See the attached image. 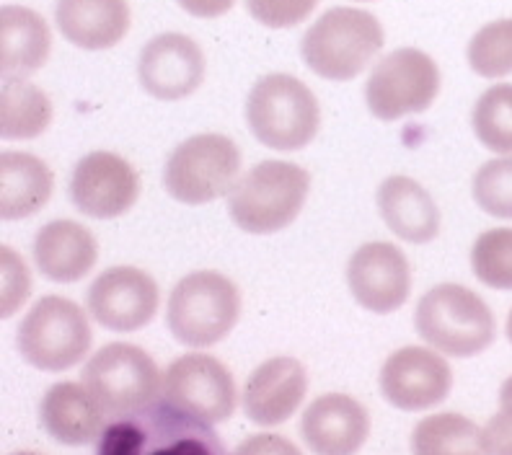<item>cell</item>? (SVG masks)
Here are the masks:
<instances>
[{
  "instance_id": "1",
  "label": "cell",
  "mask_w": 512,
  "mask_h": 455,
  "mask_svg": "<svg viewBox=\"0 0 512 455\" xmlns=\"http://www.w3.org/2000/svg\"><path fill=\"white\" fill-rule=\"evenodd\" d=\"M94 455H231L210 424L171 404H153L107 424Z\"/></svg>"
},
{
  "instance_id": "2",
  "label": "cell",
  "mask_w": 512,
  "mask_h": 455,
  "mask_svg": "<svg viewBox=\"0 0 512 455\" xmlns=\"http://www.w3.org/2000/svg\"><path fill=\"white\" fill-rule=\"evenodd\" d=\"M308 189L311 176L298 163L262 161L236 181L228 194V212L244 233L269 236L295 223Z\"/></svg>"
},
{
  "instance_id": "3",
  "label": "cell",
  "mask_w": 512,
  "mask_h": 455,
  "mask_svg": "<svg viewBox=\"0 0 512 455\" xmlns=\"http://www.w3.org/2000/svg\"><path fill=\"white\" fill-rule=\"evenodd\" d=\"M246 122L264 148L300 150L321 127V106L311 88L295 75L269 73L251 86Z\"/></svg>"
},
{
  "instance_id": "4",
  "label": "cell",
  "mask_w": 512,
  "mask_h": 455,
  "mask_svg": "<svg viewBox=\"0 0 512 455\" xmlns=\"http://www.w3.org/2000/svg\"><path fill=\"white\" fill-rule=\"evenodd\" d=\"M417 334L448 357H476L494 342V313L474 290L443 282L427 290L414 311Z\"/></svg>"
},
{
  "instance_id": "5",
  "label": "cell",
  "mask_w": 512,
  "mask_h": 455,
  "mask_svg": "<svg viewBox=\"0 0 512 455\" xmlns=\"http://www.w3.org/2000/svg\"><path fill=\"white\" fill-rule=\"evenodd\" d=\"M383 47V26L363 8H329L300 42L303 63L326 81H352Z\"/></svg>"
},
{
  "instance_id": "6",
  "label": "cell",
  "mask_w": 512,
  "mask_h": 455,
  "mask_svg": "<svg viewBox=\"0 0 512 455\" xmlns=\"http://www.w3.org/2000/svg\"><path fill=\"white\" fill-rule=\"evenodd\" d=\"M241 316V293L213 269H200L176 282L169 295L166 321L171 337L184 347L205 350L223 342Z\"/></svg>"
},
{
  "instance_id": "7",
  "label": "cell",
  "mask_w": 512,
  "mask_h": 455,
  "mask_svg": "<svg viewBox=\"0 0 512 455\" xmlns=\"http://www.w3.org/2000/svg\"><path fill=\"white\" fill-rule=\"evenodd\" d=\"M81 383L99 401L109 419L143 412L163 391L156 362L135 344L114 342L94 352L81 373Z\"/></svg>"
},
{
  "instance_id": "8",
  "label": "cell",
  "mask_w": 512,
  "mask_h": 455,
  "mask_svg": "<svg viewBox=\"0 0 512 455\" xmlns=\"http://www.w3.org/2000/svg\"><path fill=\"white\" fill-rule=\"evenodd\" d=\"M241 150L231 138L218 132L194 135L171 150L163 187L182 205H207L231 194L241 179Z\"/></svg>"
},
{
  "instance_id": "9",
  "label": "cell",
  "mask_w": 512,
  "mask_h": 455,
  "mask_svg": "<svg viewBox=\"0 0 512 455\" xmlns=\"http://www.w3.org/2000/svg\"><path fill=\"white\" fill-rule=\"evenodd\" d=\"M19 352L32 368L63 373L91 350V326L73 300L47 295L26 313L16 334Z\"/></svg>"
},
{
  "instance_id": "10",
  "label": "cell",
  "mask_w": 512,
  "mask_h": 455,
  "mask_svg": "<svg viewBox=\"0 0 512 455\" xmlns=\"http://www.w3.org/2000/svg\"><path fill=\"white\" fill-rule=\"evenodd\" d=\"M440 91V70L430 55L401 47L375 65L365 86V101L375 119L396 122L406 114L427 112Z\"/></svg>"
},
{
  "instance_id": "11",
  "label": "cell",
  "mask_w": 512,
  "mask_h": 455,
  "mask_svg": "<svg viewBox=\"0 0 512 455\" xmlns=\"http://www.w3.org/2000/svg\"><path fill=\"white\" fill-rule=\"evenodd\" d=\"M163 401L205 424L231 419L238 404L231 370L213 355L189 352L163 373Z\"/></svg>"
},
{
  "instance_id": "12",
  "label": "cell",
  "mask_w": 512,
  "mask_h": 455,
  "mask_svg": "<svg viewBox=\"0 0 512 455\" xmlns=\"http://www.w3.org/2000/svg\"><path fill=\"white\" fill-rule=\"evenodd\" d=\"M140 176L130 161L109 150H94L78 161L70 176V200L75 210L96 220H112L135 207Z\"/></svg>"
},
{
  "instance_id": "13",
  "label": "cell",
  "mask_w": 512,
  "mask_h": 455,
  "mask_svg": "<svg viewBox=\"0 0 512 455\" xmlns=\"http://www.w3.org/2000/svg\"><path fill=\"white\" fill-rule=\"evenodd\" d=\"M86 306L96 324L130 334L148 326L156 316L158 285L138 267L104 269L86 290Z\"/></svg>"
},
{
  "instance_id": "14",
  "label": "cell",
  "mask_w": 512,
  "mask_h": 455,
  "mask_svg": "<svg viewBox=\"0 0 512 455\" xmlns=\"http://www.w3.org/2000/svg\"><path fill=\"white\" fill-rule=\"evenodd\" d=\"M383 399L401 412H425L448 399L453 373L443 355L427 347H404L383 362Z\"/></svg>"
},
{
  "instance_id": "15",
  "label": "cell",
  "mask_w": 512,
  "mask_h": 455,
  "mask_svg": "<svg viewBox=\"0 0 512 455\" xmlns=\"http://www.w3.org/2000/svg\"><path fill=\"white\" fill-rule=\"evenodd\" d=\"M347 285L365 311L378 316L399 311L412 290V272L404 251L388 241L360 246L347 262Z\"/></svg>"
},
{
  "instance_id": "16",
  "label": "cell",
  "mask_w": 512,
  "mask_h": 455,
  "mask_svg": "<svg viewBox=\"0 0 512 455\" xmlns=\"http://www.w3.org/2000/svg\"><path fill=\"white\" fill-rule=\"evenodd\" d=\"M202 78H205V55L200 44L187 34H158L140 52L138 81L153 99H187L200 88Z\"/></svg>"
},
{
  "instance_id": "17",
  "label": "cell",
  "mask_w": 512,
  "mask_h": 455,
  "mask_svg": "<svg viewBox=\"0 0 512 455\" xmlns=\"http://www.w3.org/2000/svg\"><path fill=\"white\" fill-rule=\"evenodd\" d=\"M308 375L295 357H272L262 362L246 378L244 414L259 427H275L288 422L298 412L300 401L306 399Z\"/></svg>"
},
{
  "instance_id": "18",
  "label": "cell",
  "mask_w": 512,
  "mask_h": 455,
  "mask_svg": "<svg viewBox=\"0 0 512 455\" xmlns=\"http://www.w3.org/2000/svg\"><path fill=\"white\" fill-rule=\"evenodd\" d=\"M300 435L316 455H355L370 435V417L347 393H324L300 419Z\"/></svg>"
},
{
  "instance_id": "19",
  "label": "cell",
  "mask_w": 512,
  "mask_h": 455,
  "mask_svg": "<svg viewBox=\"0 0 512 455\" xmlns=\"http://www.w3.org/2000/svg\"><path fill=\"white\" fill-rule=\"evenodd\" d=\"M39 419L52 440L63 445H91L99 440L112 419L83 383H57L44 393Z\"/></svg>"
},
{
  "instance_id": "20",
  "label": "cell",
  "mask_w": 512,
  "mask_h": 455,
  "mask_svg": "<svg viewBox=\"0 0 512 455\" xmlns=\"http://www.w3.org/2000/svg\"><path fill=\"white\" fill-rule=\"evenodd\" d=\"M378 212L388 231L406 244H430L440 233V210L419 181L409 176H388L381 181Z\"/></svg>"
},
{
  "instance_id": "21",
  "label": "cell",
  "mask_w": 512,
  "mask_h": 455,
  "mask_svg": "<svg viewBox=\"0 0 512 455\" xmlns=\"http://www.w3.org/2000/svg\"><path fill=\"white\" fill-rule=\"evenodd\" d=\"M99 244L94 233L73 220H52L34 238V264L47 280L78 282L94 269Z\"/></svg>"
},
{
  "instance_id": "22",
  "label": "cell",
  "mask_w": 512,
  "mask_h": 455,
  "mask_svg": "<svg viewBox=\"0 0 512 455\" xmlns=\"http://www.w3.org/2000/svg\"><path fill=\"white\" fill-rule=\"evenodd\" d=\"M57 29L81 50H109L130 32L127 0H57Z\"/></svg>"
},
{
  "instance_id": "23",
  "label": "cell",
  "mask_w": 512,
  "mask_h": 455,
  "mask_svg": "<svg viewBox=\"0 0 512 455\" xmlns=\"http://www.w3.org/2000/svg\"><path fill=\"white\" fill-rule=\"evenodd\" d=\"M50 50V26L37 11L26 6L0 8V70L6 78L37 73Z\"/></svg>"
},
{
  "instance_id": "24",
  "label": "cell",
  "mask_w": 512,
  "mask_h": 455,
  "mask_svg": "<svg viewBox=\"0 0 512 455\" xmlns=\"http://www.w3.org/2000/svg\"><path fill=\"white\" fill-rule=\"evenodd\" d=\"M50 166L42 158L11 150L0 156V218L24 220L37 215L52 197Z\"/></svg>"
},
{
  "instance_id": "25",
  "label": "cell",
  "mask_w": 512,
  "mask_h": 455,
  "mask_svg": "<svg viewBox=\"0 0 512 455\" xmlns=\"http://www.w3.org/2000/svg\"><path fill=\"white\" fill-rule=\"evenodd\" d=\"M52 122V104L42 88L21 78H6L0 86V138H39Z\"/></svg>"
},
{
  "instance_id": "26",
  "label": "cell",
  "mask_w": 512,
  "mask_h": 455,
  "mask_svg": "<svg viewBox=\"0 0 512 455\" xmlns=\"http://www.w3.org/2000/svg\"><path fill=\"white\" fill-rule=\"evenodd\" d=\"M412 455H487L479 424L463 414H430L412 432Z\"/></svg>"
},
{
  "instance_id": "27",
  "label": "cell",
  "mask_w": 512,
  "mask_h": 455,
  "mask_svg": "<svg viewBox=\"0 0 512 455\" xmlns=\"http://www.w3.org/2000/svg\"><path fill=\"white\" fill-rule=\"evenodd\" d=\"M476 138L492 153L512 156V86L497 83L479 96L471 114Z\"/></svg>"
},
{
  "instance_id": "28",
  "label": "cell",
  "mask_w": 512,
  "mask_h": 455,
  "mask_svg": "<svg viewBox=\"0 0 512 455\" xmlns=\"http://www.w3.org/2000/svg\"><path fill=\"white\" fill-rule=\"evenodd\" d=\"M469 65L481 78H505L512 73V19L492 21L471 37Z\"/></svg>"
},
{
  "instance_id": "29",
  "label": "cell",
  "mask_w": 512,
  "mask_h": 455,
  "mask_svg": "<svg viewBox=\"0 0 512 455\" xmlns=\"http://www.w3.org/2000/svg\"><path fill=\"white\" fill-rule=\"evenodd\" d=\"M471 269L492 290H512V228L481 233L471 249Z\"/></svg>"
},
{
  "instance_id": "30",
  "label": "cell",
  "mask_w": 512,
  "mask_h": 455,
  "mask_svg": "<svg viewBox=\"0 0 512 455\" xmlns=\"http://www.w3.org/2000/svg\"><path fill=\"white\" fill-rule=\"evenodd\" d=\"M474 202L500 220H512V156L487 161L474 174Z\"/></svg>"
},
{
  "instance_id": "31",
  "label": "cell",
  "mask_w": 512,
  "mask_h": 455,
  "mask_svg": "<svg viewBox=\"0 0 512 455\" xmlns=\"http://www.w3.org/2000/svg\"><path fill=\"white\" fill-rule=\"evenodd\" d=\"M0 280V316L8 318L19 311L32 290L24 259L8 246H0Z\"/></svg>"
},
{
  "instance_id": "32",
  "label": "cell",
  "mask_w": 512,
  "mask_h": 455,
  "mask_svg": "<svg viewBox=\"0 0 512 455\" xmlns=\"http://www.w3.org/2000/svg\"><path fill=\"white\" fill-rule=\"evenodd\" d=\"M319 0H246V8L267 29H290L306 21Z\"/></svg>"
},
{
  "instance_id": "33",
  "label": "cell",
  "mask_w": 512,
  "mask_h": 455,
  "mask_svg": "<svg viewBox=\"0 0 512 455\" xmlns=\"http://www.w3.org/2000/svg\"><path fill=\"white\" fill-rule=\"evenodd\" d=\"M484 453L487 455H512V409H502L481 430Z\"/></svg>"
},
{
  "instance_id": "34",
  "label": "cell",
  "mask_w": 512,
  "mask_h": 455,
  "mask_svg": "<svg viewBox=\"0 0 512 455\" xmlns=\"http://www.w3.org/2000/svg\"><path fill=\"white\" fill-rule=\"evenodd\" d=\"M231 455H303V453H300L298 445L290 443L288 437L264 432V435L246 437L244 443L238 445Z\"/></svg>"
},
{
  "instance_id": "35",
  "label": "cell",
  "mask_w": 512,
  "mask_h": 455,
  "mask_svg": "<svg viewBox=\"0 0 512 455\" xmlns=\"http://www.w3.org/2000/svg\"><path fill=\"white\" fill-rule=\"evenodd\" d=\"M189 16H197V19H218L231 11L236 0H176Z\"/></svg>"
},
{
  "instance_id": "36",
  "label": "cell",
  "mask_w": 512,
  "mask_h": 455,
  "mask_svg": "<svg viewBox=\"0 0 512 455\" xmlns=\"http://www.w3.org/2000/svg\"><path fill=\"white\" fill-rule=\"evenodd\" d=\"M500 404L502 409H512V375L507 378L505 383H502L500 388Z\"/></svg>"
},
{
  "instance_id": "37",
  "label": "cell",
  "mask_w": 512,
  "mask_h": 455,
  "mask_svg": "<svg viewBox=\"0 0 512 455\" xmlns=\"http://www.w3.org/2000/svg\"><path fill=\"white\" fill-rule=\"evenodd\" d=\"M507 339H510V344H512V311H510V316H507Z\"/></svg>"
},
{
  "instance_id": "38",
  "label": "cell",
  "mask_w": 512,
  "mask_h": 455,
  "mask_svg": "<svg viewBox=\"0 0 512 455\" xmlns=\"http://www.w3.org/2000/svg\"><path fill=\"white\" fill-rule=\"evenodd\" d=\"M11 455H42V453H29V450H19V453H11Z\"/></svg>"
}]
</instances>
